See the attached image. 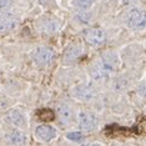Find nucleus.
<instances>
[{
    "mask_svg": "<svg viewBox=\"0 0 146 146\" xmlns=\"http://www.w3.org/2000/svg\"><path fill=\"white\" fill-rule=\"evenodd\" d=\"M82 146H102L101 144H99V142H92V144H85Z\"/></svg>",
    "mask_w": 146,
    "mask_h": 146,
    "instance_id": "21",
    "label": "nucleus"
},
{
    "mask_svg": "<svg viewBox=\"0 0 146 146\" xmlns=\"http://www.w3.org/2000/svg\"><path fill=\"white\" fill-rule=\"evenodd\" d=\"M91 19H92V15L88 11H80L75 15V20L81 25H88L91 23Z\"/></svg>",
    "mask_w": 146,
    "mask_h": 146,
    "instance_id": "15",
    "label": "nucleus"
},
{
    "mask_svg": "<svg viewBox=\"0 0 146 146\" xmlns=\"http://www.w3.org/2000/svg\"><path fill=\"white\" fill-rule=\"evenodd\" d=\"M54 59V52L48 46H38L33 51V60L39 66H46L49 65Z\"/></svg>",
    "mask_w": 146,
    "mask_h": 146,
    "instance_id": "3",
    "label": "nucleus"
},
{
    "mask_svg": "<svg viewBox=\"0 0 146 146\" xmlns=\"http://www.w3.org/2000/svg\"><path fill=\"white\" fill-rule=\"evenodd\" d=\"M90 75H91V78L94 79L95 81L102 82V81H106L109 78H110L111 72H109L104 68V65H102L100 61H98V62H95V64L91 66Z\"/></svg>",
    "mask_w": 146,
    "mask_h": 146,
    "instance_id": "7",
    "label": "nucleus"
},
{
    "mask_svg": "<svg viewBox=\"0 0 146 146\" xmlns=\"http://www.w3.org/2000/svg\"><path fill=\"white\" fill-rule=\"evenodd\" d=\"M137 94L140 95L141 98L146 99V81L139 85V88H137Z\"/></svg>",
    "mask_w": 146,
    "mask_h": 146,
    "instance_id": "20",
    "label": "nucleus"
},
{
    "mask_svg": "<svg viewBox=\"0 0 146 146\" xmlns=\"http://www.w3.org/2000/svg\"><path fill=\"white\" fill-rule=\"evenodd\" d=\"M40 30L44 33H56L58 30H60V23L55 19H46L40 24Z\"/></svg>",
    "mask_w": 146,
    "mask_h": 146,
    "instance_id": "13",
    "label": "nucleus"
},
{
    "mask_svg": "<svg viewBox=\"0 0 146 146\" xmlns=\"http://www.w3.org/2000/svg\"><path fill=\"white\" fill-rule=\"evenodd\" d=\"M8 140L11 142V144L15 145H21L26 141V136L23 134L21 131H13L10 135L8 136Z\"/></svg>",
    "mask_w": 146,
    "mask_h": 146,
    "instance_id": "14",
    "label": "nucleus"
},
{
    "mask_svg": "<svg viewBox=\"0 0 146 146\" xmlns=\"http://www.w3.org/2000/svg\"><path fill=\"white\" fill-rule=\"evenodd\" d=\"M81 52H82L81 45H72L70 48H68V50L65 51V55H64L65 62H71V61L76 60V59L81 55Z\"/></svg>",
    "mask_w": 146,
    "mask_h": 146,
    "instance_id": "12",
    "label": "nucleus"
},
{
    "mask_svg": "<svg viewBox=\"0 0 146 146\" xmlns=\"http://www.w3.org/2000/svg\"><path fill=\"white\" fill-rule=\"evenodd\" d=\"M95 0H72V4H74L76 8L82 9V10H86V9H90L92 5H94Z\"/></svg>",
    "mask_w": 146,
    "mask_h": 146,
    "instance_id": "17",
    "label": "nucleus"
},
{
    "mask_svg": "<svg viewBox=\"0 0 146 146\" xmlns=\"http://www.w3.org/2000/svg\"><path fill=\"white\" fill-rule=\"evenodd\" d=\"M38 1H40V3H46L48 0H38Z\"/></svg>",
    "mask_w": 146,
    "mask_h": 146,
    "instance_id": "22",
    "label": "nucleus"
},
{
    "mask_svg": "<svg viewBox=\"0 0 146 146\" xmlns=\"http://www.w3.org/2000/svg\"><path fill=\"white\" fill-rule=\"evenodd\" d=\"M95 89L89 84H80L76 85L72 89V96L80 101H89L95 98Z\"/></svg>",
    "mask_w": 146,
    "mask_h": 146,
    "instance_id": "4",
    "label": "nucleus"
},
{
    "mask_svg": "<svg viewBox=\"0 0 146 146\" xmlns=\"http://www.w3.org/2000/svg\"><path fill=\"white\" fill-rule=\"evenodd\" d=\"M38 116L42 121H52L55 119V114L50 110V109H42V110H40L38 112Z\"/></svg>",
    "mask_w": 146,
    "mask_h": 146,
    "instance_id": "16",
    "label": "nucleus"
},
{
    "mask_svg": "<svg viewBox=\"0 0 146 146\" xmlns=\"http://www.w3.org/2000/svg\"><path fill=\"white\" fill-rule=\"evenodd\" d=\"M35 135L42 141H51L56 136V130L50 125H39L35 130Z\"/></svg>",
    "mask_w": 146,
    "mask_h": 146,
    "instance_id": "8",
    "label": "nucleus"
},
{
    "mask_svg": "<svg viewBox=\"0 0 146 146\" xmlns=\"http://www.w3.org/2000/svg\"><path fill=\"white\" fill-rule=\"evenodd\" d=\"M10 120L13 125H15L19 129H25L28 126V119L24 112L20 110H13L10 112Z\"/></svg>",
    "mask_w": 146,
    "mask_h": 146,
    "instance_id": "10",
    "label": "nucleus"
},
{
    "mask_svg": "<svg viewBox=\"0 0 146 146\" xmlns=\"http://www.w3.org/2000/svg\"><path fill=\"white\" fill-rule=\"evenodd\" d=\"M19 18L14 15H1L0 16V33L14 30L16 26L19 25Z\"/></svg>",
    "mask_w": 146,
    "mask_h": 146,
    "instance_id": "9",
    "label": "nucleus"
},
{
    "mask_svg": "<svg viewBox=\"0 0 146 146\" xmlns=\"http://www.w3.org/2000/svg\"><path fill=\"white\" fill-rule=\"evenodd\" d=\"M85 39L90 45L99 46V45H102L106 41V33L102 29L92 28V29H89L85 33Z\"/></svg>",
    "mask_w": 146,
    "mask_h": 146,
    "instance_id": "5",
    "label": "nucleus"
},
{
    "mask_svg": "<svg viewBox=\"0 0 146 146\" xmlns=\"http://www.w3.org/2000/svg\"><path fill=\"white\" fill-rule=\"evenodd\" d=\"M66 137L71 141H80V140H82V134L79 131H72V132H69V134L66 135Z\"/></svg>",
    "mask_w": 146,
    "mask_h": 146,
    "instance_id": "18",
    "label": "nucleus"
},
{
    "mask_svg": "<svg viewBox=\"0 0 146 146\" xmlns=\"http://www.w3.org/2000/svg\"><path fill=\"white\" fill-rule=\"evenodd\" d=\"M126 25L134 30H142L146 28V11L141 9H131L126 15Z\"/></svg>",
    "mask_w": 146,
    "mask_h": 146,
    "instance_id": "1",
    "label": "nucleus"
},
{
    "mask_svg": "<svg viewBox=\"0 0 146 146\" xmlns=\"http://www.w3.org/2000/svg\"><path fill=\"white\" fill-rule=\"evenodd\" d=\"M14 0H0V11L1 10H6L13 5Z\"/></svg>",
    "mask_w": 146,
    "mask_h": 146,
    "instance_id": "19",
    "label": "nucleus"
},
{
    "mask_svg": "<svg viewBox=\"0 0 146 146\" xmlns=\"http://www.w3.org/2000/svg\"><path fill=\"white\" fill-rule=\"evenodd\" d=\"M58 112H59L60 121L62 122V124H65V125L70 124L71 120H72V116H74V114H72V109L70 108V106L62 104L58 108Z\"/></svg>",
    "mask_w": 146,
    "mask_h": 146,
    "instance_id": "11",
    "label": "nucleus"
},
{
    "mask_svg": "<svg viewBox=\"0 0 146 146\" xmlns=\"http://www.w3.org/2000/svg\"><path fill=\"white\" fill-rule=\"evenodd\" d=\"M78 124L79 127L84 131H94L99 126L98 116L89 111H81L78 116Z\"/></svg>",
    "mask_w": 146,
    "mask_h": 146,
    "instance_id": "2",
    "label": "nucleus"
},
{
    "mask_svg": "<svg viewBox=\"0 0 146 146\" xmlns=\"http://www.w3.org/2000/svg\"><path fill=\"white\" fill-rule=\"evenodd\" d=\"M100 62L104 65V68L109 72H115L120 66V58L116 52H106V54L101 58Z\"/></svg>",
    "mask_w": 146,
    "mask_h": 146,
    "instance_id": "6",
    "label": "nucleus"
}]
</instances>
